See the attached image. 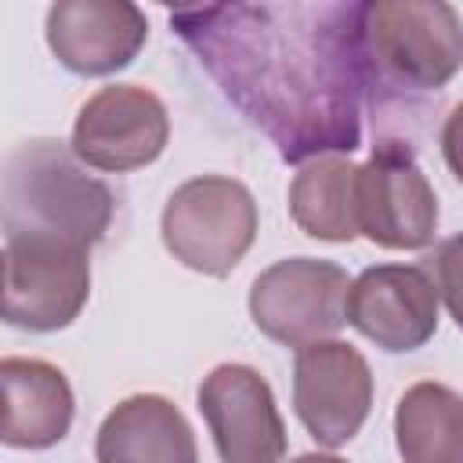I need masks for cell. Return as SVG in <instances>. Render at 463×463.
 <instances>
[{"mask_svg": "<svg viewBox=\"0 0 463 463\" xmlns=\"http://www.w3.org/2000/svg\"><path fill=\"white\" fill-rule=\"evenodd\" d=\"M159 232L174 260L224 279L257 239V203L242 181L203 174L170 192Z\"/></svg>", "mask_w": 463, "mask_h": 463, "instance_id": "obj_4", "label": "cell"}, {"mask_svg": "<svg viewBox=\"0 0 463 463\" xmlns=\"http://www.w3.org/2000/svg\"><path fill=\"white\" fill-rule=\"evenodd\" d=\"M293 463H347V459H340V456H329V452H304V456H297Z\"/></svg>", "mask_w": 463, "mask_h": 463, "instance_id": "obj_19", "label": "cell"}, {"mask_svg": "<svg viewBox=\"0 0 463 463\" xmlns=\"http://www.w3.org/2000/svg\"><path fill=\"white\" fill-rule=\"evenodd\" d=\"M394 441L405 463H463V394L420 380L394 409Z\"/></svg>", "mask_w": 463, "mask_h": 463, "instance_id": "obj_16", "label": "cell"}, {"mask_svg": "<svg viewBox=\"0 0 463 463\" xmlns=\"http://www.w3.org/2000/svg\"><path fill=\"white\" fill-rule=\"evenodd\" d=\"M289 217L322 242L358 239V166L344 156H318L289 184Z\"/></svg>", "mask_w": 463, "mask_h": 463, "instance_id": "obj_15", "label": "cell"}, {"mask_svg": "<svg viewBox=\"0 0 463 463\" xmlns=\"http://www.w3.org/2000/svg\"><path fill=\"white\" fill-rule=\"evenodd\" d=\"M199 412L213 434L221 463H282L286 423L268 380L239 362L210 369L199 383Z\"/></svg>", "mask_w": 463, "mask_h": 463, "instance_id": "obj_10", "label": "cell"}, {"mask_svg": "<svg viewBox=\"0 0 463 463\" xmlns=\"http://www.w3.org/2000/svg\"><path fill=\"white\" fill-rule=\"evenodd\" d=\"M441 156H445L449 170L456 174V181H463V101L449 112V119L441 127Z\"/></svg>", "mask_w": 463, "mask_h": 463, "instance_id": "obj_18", "label": "cell"}, {"mask_svg": "<svg viewBox=\"0 0 463 463\" xmlns=\"http://www.w3.org/2000/svg\"><path fill=\"white\" fill-rule=\"evenodd\" d=\"M438 286L420 264H373L347 293V322L376 347L402 354L438 333Z\"/></svg>", "mask_w": 463, "mask_h": 463, "instance_id": "obj_11", "label": "cell"}, {"mask_svg": "<svg viewBox=\"0 0 463 463\" xmlns=\"http://www.w3.org/2000/svg\"><path fill=\"white\" fill-rule=\"evenodd\" d=\"M98 463H199L184 412L163 394L123 398L98 427Z\"/></svg>", "mask_w": 463, "mask_h": 463, "instance_id": "obj_13", "label": "cell"}, {"mask_svg": "<svg viewBox=\"0 0 463 463\" xmlns=\"http://www.w3.org/2000/svg\"><path fill=\"white\" fill-rule=\"evenodd\" d=\"M434 260H438V293L445 297L449 315L463 329V232L445 239Z\"/></svg>", "mask_w": 463, "mask_h": 463, "instance_id": "obj_17", "label": "cell"}, {"mask_svg": "<svg viewBox=\"0 0 463 463\" xmlns=\"http://www.w3.org/2000/svg\"><path fill=\"white\" fill-rule=\"evenodd\" d=\"M358 232L383 250H423L438 232V195L416 163V145L380 137L358 166Z\"/></svg>", "mask_w": 463, "mask_h": 463, "instance_id": "obj_7", "label": "cell"}, {"mask_svg": "<svg viewBox=\"0 0 463 463\" xmlns=\"http://www.w3.org/2000/svg\"><path fill=\"white\" fill-rule=\"evenodd\" d=\"M148 40V18L127 0H58L47 11V47L76 76L127 69Z\"/></svg>", "mask_w": 463, "mask_h": 463, "instance_id": "obj_12", "label": "cell"}, {"mask_svg": "<svg viewBox=\"0 0 463 463\" xmlns=\"http://www.w3.org/2000/svg\"><path fill=\"white\" fill-rule=\"evenodd\" d=\"M116 213L112 188L90 177L54 137L18 141L4 156V239H51L90 250Z\"/></svg>", "mask_w": 463, "mask_h": 463, "instance_id": "obj_3", "label": "cell"}, {"mask_svg": "<svg viewBox=\"0 0 463 463\" xmlns=\"http://www.w3.org/2000/svg\"><path fill=\"white\" fill-rule=\"evenodd\" d=\"M90 250L51 239H4V322L54 333L80 318L90 297Z\"/></svg>", "mask_w": 463, "mask_h": 463, "instance_id": "obj_6", "label": "cell"}, {"mask_svg": "<svg viewBox=\"0 0 463 463\" xmlns=\"http://www.w3.org/2000/svg\"><path fill=\"white\" fill-rule=\"evenodd\" d=\"M170 29L286 163L362 145V4L260 0L170 11Z\"/></svg>", "mask_w": 463, "mask_h": 463, "instance_id": "obj_1", "label": "cell"}, {"mask_svg": "<svg viewBox=\"0 0 463 463\" xmlns=\"http://www.w3.org/2000/svg\"><path fill=\"white\" fill-rule=\"evenodd\" d=\"M170 112L159 94L137 83H112L90 94L72 123V152L83 166L127 174L163 156Z\"/></svg>", "mask_w": 463, "mask_h": 463, "instance_id": "obj_8", "label": "cell"}, {"mask_svg": "<svg viewBox=\"0 0 463 463\" xmlns=\"http://www.w3.org/2000/svg\"><path fill=\"white\" fill-rule=\"evenodd\" d=\"M293 409L318 445H347L373 409V373L365 354L344 340L300 347L293 362Z\"/></svg>", "mask_w": 463, "mask_h": 463, "instance_id": "obj_9", "label": "cell"}, {"mask_svg": "<svg viewBox=\"0 0 463 463\" xmlns=\"http://www.w3.org/2000/svg\"><path fill=\"white\" fill-rule=\"evenodd\" d=\"M4 445L51 449L72 427V387L65 373L43 358H4Z\"/></svg>", "mask_w": 463, "mask_h": 463, "instance_id": "obj_14", "label": "cell"}, {"mask_svg": "<svg viewBox=\"0 0 463 463\" xmlns=\"http://www.w3.org/2000/svg\"><path fill=\"white\" fill-rule=\"evenodd\" d=\"M362 47L373 112L398 116L459 72L463 18L445 0L362 4Z\"/></svg>", "mask_w": 463, "mask_h": 463, "instance_id": "obj_2", "label": "cell"}, {"mask_svg": "<svg viewBox=\"0 0 463 463\" xmlns=\"http://www.w3.org/2000/svg\"><path fill=\"white\" fill-rule=\"evenodd\" d=\"M351 279L322 257H289L260 271L250 286L253 326L286 347L333 340L347 322Z\"/></svg>", "mask_w": 463, "mask_h": 463, "instance_id": "obj_5", "label": "cell"}]
</instances>
